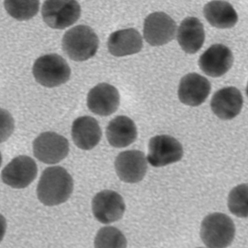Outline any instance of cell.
<instances>
[{
  "label": "cell",
  "instance_id": "cell-13",
  "mask_svg": "<svg viewBox=\"0 0 248 248\" xmlns=\"http://www.w3.org/2000/svg\"><path fill=\"white\" fill-rule=\"evenodd\" d=\"M119 104V92L110 84H98L88 93V108L90 111L100 116H109L114 114L118 110Z\"/></svg>",
  "mask_w": 248,
  "mask_h": 248
},
{
  "label": "cell",
  "instance_id": "cell-5",
  "mask_svg": "<svg viewBox=\"0 0 248 248\" xmlns=\"http://www.w3.org/2000/svg\"><path fill=\"white\" fill-rule=\"evenodd\" d=\"M42 16L52 29H64L79 19L81 6L74 0H49L43 4Z\"/></svg>",
  "mask_w": 248,
  "mask_h": 248
},
{
  "label": "cell",
  "instance_id": "cell-16",
  "mask_svg": "<svg viewBox=\"0 0 248 248\" xmlns=\"http://www.w3.org/2000/svg\"><path fill=\"white\" fill-rule=\"evenodd\" d=\"M71 137L78 148L90 151L100 142L101 128L95 118L90 116L79 117L72 124Z\"/></svg>",
  "mask_w": 248,
  "mask_h": 248
},
{
  "label": "cell",
  "instance_id": "cell-8",
  "mask_svg": "<svg viewBox=\"0 0 248 248\" xmlns=\"http://www.w3.org/2000/svg\"><path fill=\"white\" fill-rule=\"evenodd\" d=\"M176 30L177 25L171 16L164 12H155L145 20L143 36L150 45L160 46L172 41Z\"/></svg>",
  "mask_w": 248,
  "mask_h": 248
},
{
  "label": "cell",
  "instance_id": "cell-1",
  "mask_svg": "<svg viewBox=\"0 0 248 248\" xmlns=\"http://www.w3.org/2000/svg\"><path fill=\"white\" fill-rule=\"evenodd\" d=\"M73 189V179L69 173L63 168L54 166L43 171L37 187V196L44 205L57 206L69 199Z\"/></svg>",
  "mask_w": 248,
  "mask_h": 248
},
{
  "label": "cell",
  "instance_id": "cell-14",
  "mask_svg": "<svg viewBox=\"0 0 248 248\" xmlns=\"http://www.w3.org/2000/svg\"><path fill=\"white\" fill-rule=\"evenodd\" d=\"M211 84L199 74L189 73L182 78L178 90L179 99L188 106L198 107L205 102L211 93Z\"/></svg>",
  "mask_w": 248,
  "mask_h": 248
},
{
  "label": "cell",
  "instance_id": "cell-18",
  "mask_svg": "<svg viewBox=\"0 0 248 248\" xmlns=\"http://www.w3.org/2000/svg\"><path fill=\"white\" fill-rule=\"evenodd\" d=\"M142 39L134 29H123L112 33L108 41V50L114 57L138 53L142 48Z\"/></svg>",
  "mask_w": 248,
  "mask_h": 248
},
{
  "label": "cell",
  "instance_id": "cell-17",
  "mask_svg": "<svg viewBox=\"0 0 248 248\" xmlns=\"http://www.w3.org/2000/svg\"><path fill=\"white\" fill-rule=\"evenodd\" d=\"M177 40L186 53H198L205 40V32L201 20L193 16L184 19L178 29Z\"/></svg>",
  "mask_w": 248,
  "mask_h": 248
},
{
  "label": "cell",
  "instance_id": "cell-20",
  "mask_svg": "<svg viewBox=\"0 0 248 248\" xmlns=\"http://www.w3.org/2000/svg\"><path fill=\"white\" fill-rule=\"evenodd\" d=\"M203 15L210 25L217 29H231L238 21V15L230 2L212 1L203 7Z\"/></svg>",
  "mask_w": 248,
  "mask_h": 248
},
{
  "label": "cell",
  "instance_id": "cell-15",
  "mask_svg": "<svg viewBox=\"0 0 248 248\" xmlns=\"http://www.w3.org/2000/svg\"><path fill=\"white\" fill-rule=\"evenodd\" d=\"M243 96L236 87L223 88L214 94L211 108L216 116L222 120L236 118L242 109Z\"/></svg>",
  "mask_w": 248,
  "mask_h": 248
},
{
  "label": "cell",
  "instance_id": "cell-25",
  "mask_svg": "<svg viewBox=\"0 0 248 248\" xmlns=\"http://www.w3.org/2000/svg\"><path fill=\"white\" fill-rule=\"evenodd\" d=\"M6 231V221L4 216L0 214V243L4 238Z\"/></svg>",
  "mask_w": 248,
  "mask_h": 248
},
{
  "label": "cell",
  "instance_id": "cell-26",
  "mask_svg": "<svg viewBox=\"0 0 248 248\" xmlns=\"http://www.w3.org/2000/svg\"><path fill=\"white\" fill-rule=\"evenodd\" d=\"M2 155H1V153H0V167H1V165H2Z\"/></svg>",
  "mask_w": 248,
  "mask_h": 248
},
{
  "label": "cell",
  "instance_id": "cell-24",
  "mask_svg": "<svg viewBox=\"0 0 248 248\" xmlns=\"http://www.w3.org/2000/svg\"><path fill=\"white\" fill-rule=\"evenodd\" d=\"M15 119L10 112L0 108V143L7 140L15 131Z\"/></svg>",
  "mask_w": 248,
  "mask_h": 248
},
{
  "label": "cell",
  "instance_id": "cell-7",
  "mask_svg": "<svg viewBox=\"0 0 248 248\" xmlns=\"http://www.w3.org/2000/svg\"><path fill=\"white\" fill-rule=\"evenodd\" d=\"M183 156L181 143L168 135L156 136L149 142L147 161L154 167H163L178 162Z\"/></svg>",
  "mask_w": 248,
  "mask_h": 248
},
{
  "label": "cell",
  "instance_id": "cell-6",
  "mask_svg": "<svg viewBox=\"0 0 248 248\" xmlns=\"http://www.w3.org/2000/svg\"><path fill=\"white\" fill-rule=\"evenodd\" d=\"M33 153L41 162L55 165L68 155L69 142L55 132H43L33 142Z\"/></svg>",
  "mask_w": 248,
  "mask_h": 248
},
{
  "label": "cell",
  "instance_id": "cell-2",
  "mask_svg": "<svg viewBox=\"0 0 248 248\" xmlns=\"http://www.w3.org/2000/svg\"><path fill=\"white\" fill-rule=\"evenodd\" d=\"M99 43L97 35L90 27L78 25L64 34L62 47L70 59L85 61L95 56Z\"/></svg>",
  "mask_w": 248,
  "mask_h": 248
},
{
  "label": "cell",
  "instance_id": "cell-10",
  "mask_svg": "<svg viewBox=\"0 0 248 248\" xmlns=\"http://www.w3.org/2000/svg\"><path fill=\"white\" fill-rule=\"evenodd\" d=\"M92 209L97 221L103 224H110L123 217L125 203L119 193L106 189L94 197L92 202Z\"/></svg>",
  "mask_w": 248,
  "mask_h": 248
},
{
  "label": "cell",
  "instance_id": "cell-11",
  "mask_svg": "<svg viewBox=\"0 0 248 248\" xmlns=\"http://www.w3.org/2000/svg\"><path fill=\"white\" fill-rule=\"evenodd\" d=\"M114 167L119 179L124 183L142 181L147 171V161L142 151H127L118 155Z\"/></svg>",
  "mask_w": 248,
  "mask_h": 248
},
{
  "label": "cell",
  "instance_id": "cell-22",
  "mask_svg": "<svg viewBox=\"0 0 248 248\" xmlns=\"http://www.w3.org/2000/svg\"><path fill=\"white\" fill-rule=\"evenodd\" d=\"M95 248H126L124 234L113 226H105L98 231L94 241Z\"/></svg>",
  "mask_w": 248,
  "mask_h": 248
},
{
  "label": "cell",
  "instance_id": "cell-21",
  "mask_svg": "<svg viewBox=\"0 0 248 248\" xmlns=\"http://www.w3.org/2000/svg\"><path fill=\"white\" fill-rule=\"evenodd\" d=\"M39 1L36 0H6L5 9L10 16L17 20H28L32 18L39 12Z\"/></svg>",
  "mask_w": 248,
  "mask_h": 248
},
{
  "label": "cell",
  "instance_id": "cell-9",
  "mask_svg": "<svg viewBox=\"0 0 248 248\" xmlns=\"http://www.w3.org/2000/svg\"><path fill=\"white\" fill-rule=\"evenodd\" d=\"M38 173L36 163L31 157L20 155L2 169V180L14 189H24L35 180Z\"/></svg>",
  "mask_w": 248,
  "mask_h": 248
},
{
  "label": "cell",
  "instance_id": "cell-23",
  "mask_svg": "<svg viewBox=\"0 0 248 248\" xmlns=\"http://www.w3.org/2000/svg\"><path fill=\"white\" fill-rule=\"evenodd\" d=\"M230 212L240 218H248V186L241 184L231 190L228 197Z\"/></svg>",
  "mask_w": 248,
  "mask_h": 248
},
{
  "label": "cell",
  "instance_id": "cell-3",
  "mask_svg": "<svg viewBox=\"0 0 248 248\" xmlns=\"http://www.w3.org/2000/svg\"><path fill=\"white\" fill-rule=\"evenodd\" d=\"M235 232V225L229 216L213 213L203 218L201 238L208 248H226L233 241Z\"/></svg>",
  "mask_w": 248,
  "mask_h": 248
},
{
  "label": "cell",
  "instance_id": "cell-4",
  "mask_svg": "<svg viewBox=\"0 0 248 248\" xmlns=\"http://www.w3.org/2000/svg\"><path fill=\"white\" fill-rule=\"evenodd\" d=\"M33 75L37 82L45 87L61 86L69 80L71 68L63 57L58 54H47L35 61Z\"/></svg>",
  "mask_w": 248,
  "mask_h": 248
},
{
  "label": "cell",
  "instance_id": "cell-12",
  "mask_svg": "<svg viewBox=\"0 0 248 248\" xmlns=\"http://www.w3.org/2000/svg\"><path fill=\"white\" fill-rule=\"evenodd\" d=\"M233 55L228 47L216 44L201 56L200 68L206 76L218 78L227 73L233 64Z\"/></svg>",
  "mask_w": 248,
  "mask_h": 248
},
{
  "label": "cell",
  "instance_id": "cell-27",
  "mask_svg": "<svg viewBox=\"0 0 248 248\" xmlns=\"http://www.w3.org/2000/svg\"></svg>",
  "mask_w": 248,
  "mask_h": 248
},
{
  "label": "cell",
  "instance_id": "cell-19",
  "mask_svg": "<svg viewBox=\"0 0 248 248\" xmlns=\"http://www.w3.org/2000/svg\"><path fill=\"white\" fill-rule=\"evenodd\" d=\"M106 134L112 147L124 148L137 140V125L128 117L118 116L110 121L107 127Z\"/></svg>",
  "mask_w": 248,
  "mask_h": 248
}]
</instances>
